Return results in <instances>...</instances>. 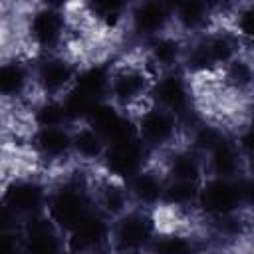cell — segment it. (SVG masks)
I'll list each match as a JSON object with an SVG mask.
<instances>
[{
    "label": "cell",
    "instance_id": "83f0119b",
    "mask_svg": "<svg viewBox=\"0 0 254 254\" xmlns=\"http://www.w3.org/2000/svg\"><path fill=\"white\" fill-rule=\"evenodd\" d=\"M113 64L115 62H109V60H93V62L81 64L73 87L93 97L95 101H105L109 95Z\"/></svg>",
    "mask_w": 254,
    "mask_h": 254
},
{
    "label": "cell",
    "instance_id": "d6986e66",
    "mask_svg": "<svg viewBox=\"0 0 254 254\" xmlns=\"http://www.w3.org/2000/svg\"><path fill=\"white\" fill-rule=\"evenodd\" d=\"M161 169L165 171L169 181H181V183H194L200 185L206 179V167H204V157L190 149L189 145L181 143L167 151L165 155L155 159Z\"/></svg>",
    "mask_w": 254,
    "mask_h": 254
},
{
    "label": "cell",
    "instance_id": "cb8c5ba5",
    "mask_svg": "<svg viewBox=\"0 0 254 254\" xmlns=\"http://www.w3.org/2000/svg\"><path fill=\"white\" fill-rule=\"evenodd\" d=\"M200 42L218 71L238 56L246 54V46L242 44V40L224 22L214 24L206 34H202Z\"/></svg>",
    "mask_w": 254,
    "mask_h": 254
},
{
    "label": "cell",
    "instance_id": "9a60e30c",
    "mask_svg": "<svg viewBox=\"0 0 254 254\" xmlns=\"http://www.w3.org/2000/svg\"><path fill=\"white\" fill-rule=\"evenodd\" d=\"M214 24H218L216 2H206V0L173 2V30L181 34L185 40L200 38Z\"/></svg>",
    "mask_w": 254,
    "mask_h": 254
},
{
    "label": "cell",
    "instance_id": "ab89813d",
    "mask_svg": "<svg viewBox=\"0 0 254 254\" xmlns=\"http://www.w3.org/2000/svg\"><path fill=\"white\" fill-rule=\"evenodd\" d=\"M250 238H252V244H254V230H252V234H250Z\"/></svg>",
    "mask_w": 254,
    "mask_h": 254
},
{
    "label": "cell",
    "instance_id": "e0dca14e",
    "mask_svg": "<svg viewBox=\"0 0 254 254\" xmlns=\"http://www.w3.org/2000/svg\"><path fill=\"white\" fill-rule=\"evenodd\" d=\"M185 50L187 40L175 30H171L141 44V58L155 71V75H159L163 71L179 69L185 58Z\"/></svg>",
    "mask_w": 254,
    "mask_h": 254
},
{
    "label": "cell",
    "instance_id": "4316f807",
    "mask_svg": "<svg viewBox=\"0 0 254 254\" xmlns=\"http://www.w3.org/2000/svg\"><path fill=\"white\" fill-rule=\"evenodd\" d=\"M105 151H107V141L89 123L71 127V153H73V163L77 167L99 169Z\"/></svg>",
    "mask_w": 254,
    "mask_h": 254
},
{
    "label": "cell",
    "instance_id": "60d3db41",
    "mask_svg": "<svg viewBox=\"0 0 254 254\" xmlns=\"http://www.w3.org/2000/svg\"><path fill=\"white\" fill-rule=\"evenodd\" d=\"M218 254H228V252H218Z\"/></svg>",
    "mask_w": 254,
    "mask_h": 254
},
{
    "label": "cell",
    "instance_id": "9c48e42d",
    "mask_svg": "<svg viewBox=\"0 0 254 254\" xmlns=\"http://www.w3.org/2000/svg\"><path fill=\"white\" fill-rule=\"evenodd\" d=\"M32 58L24 52H4L0 64V95L6 107L30 105L36 99Z\"/></svg>",
    "mask_w": 254,
    "mask_h": 254
},
{
    "label": "cell",
    "instance_id": "ac0fdd59",
    "mask_svg": "<svg viewBox=\"0 0 254 254\" xmlns=\"http://www.w3.org/2000/svg\"><path fill=\"white\" fill-rule=\"evenodd\" d=\"M87 123L107 141V145L137 137L135 115L129 113V111L119 109L117 105H113L107 99L99 101L95 105V109L91 111Z\"/></svg>",
    "mask_w": 254,
    "mask_h": 254
},
{
    "label": "cell",
    "instance_id": "e575fe53",
    "mask_svg": "<svg viewBox=\"0 0 254 254\" xmlns=\"http://www.w3.org/2000/svg\"><path fill=\"white\" fill-rule=\"evenodd\" d=\"M0 254H22V238L18 230H0Z\"/></svg>",
    "mask_w": 254,
    "mask_h": 254
},
{
    "label": "cell",
    "instance_id": "5b68a950",
    "mask_svg": "<svg viewBox=\"0 0 254 254\" xmlns=\"http://www.w3.org/2000/svg\"><path fill=\"white\" fill-rule=\"evenodd\" d=\"M151 103L175 113L181 119L183 131H187L200 119L196 111L194 79H190L181 67L163 71L155 77L151 87Z\"/></svg>",
    "mask_w": 254,
    "mask_h": 254
},
{
    "label": "cell",
    "instance_id": "74e56055",
    "mask_svg": "<svg viewBox=\"0 0 254 254\" xmlns=\"http://www.w3.org/2000/svg\"><path fill=\"white\" fill-rule=\"evenodd\" d=\"M109 254H137V252H123V250H111Z\"/></svg>",
    "mask_w": 254,
    "mask_h": 254
},
{
    "label": "cell",
    "instance_id": "f546056e",
    "mask_svg": "<svg viewBox=\"0 0 254 254\" xmlns=\"http://www.w3.org/2000/svg\"><path fill=\"white\" fill-rule=\"evenodd\" d=\"M30 127H69L62 97H36L28 105Z\"/></svg>",
    "mask_w": 254,
    "mask_h": 254
},
{
    "label": "cell",
    "instance_id": "484cf974",
    "mask_svg": "<svg viewBox=\"0 0 254 254\" xmlns=\"http://www.w3.org/2000/svg\"><path fill=\"white\" fill-rule=\"evenodd\" d=\"M216 79L224 93L250 101L254 97V60L248 54L238 56L218 71Z\"/></svg>",
    "mask_w": 254,
    "mask_h": 254
},
{
    "label": "cell",
    "instance_id": "5bb4252c",
    "mask_svg": "<svg viewBox=\"0 0 254 254\" xmlns=\"http://www.w3.org/2000/svg\"><path fill=\"white\" fill-rule=\"evenodd\" d=\"M28 149L48 167H65L73 163L71 127H30Z\"/></svg>",
    "mask_w": 254,
    "mask_h": 254
},
{
    "label": "cell",
    "instance_id": "8992f818",
    "mask_svg": "<svg viewBox=\"0 0 254 254\" xmlns=\"http://www.w3.org/2000/svg\"><path fill=\"white\" fill-rule=\"evenodd\" d=\"M133 115L137 139L155 155V159L183 143L185 131L175 113L149 101Z\"/></svg>",
    "mask_w": 254,
    "mask_h": 254
},
{
    "label": "cell",
    "instance_id": "7402d4cb",
    "mask_svg": "<svg viewBox=\"0 0 254 254\" xmlns=\"http://www.w3.org/2000/svg\"><path fill=\"white\" fill-rule=\"evenodd\" d=\"M129 6L131 2H119V0H95V2L77 4L87 24L95 30H101L103 34L127 32Z\"/></svg>",
    "mask_w": 254,
    "mask_h": 254
},
{
    "label": "cell",
    "instance_id": "d590c367",
    "mask_svg": "<svg viewBox=\"0 0 254 254\" xmlns=\"http://www.w3.org/2000/svg\"><path fill=\"white\" fill-rule=\"evenodd\" d=\"M244 123L248 125V127H252L254 129V97L248 101V105H246V117H244Z\"/></svg>",
    "mask_w": 254,
    "mask_h": 254
},
{
    "label": "cell",
    "instance_id": "603a6c76",
    "mask_svg": "<svg viewBox=\"0 0 254 254\" xmlns=\"http://www.w3.org/2000/svg\"><path fill=\"white\" fill-rule=\"evenodd\" d=\"M204 167H206V177H218V179H240L246 173L244 159L240 155L232 131L204 155Z\"/></svg>",
    "mask_w": 254,
    "mask_h": 254
},
{
    "label": "cell",
    "instance_id": "277c9868",
    "mask_svg": "<svg viewBox=\"0 0 254 254\" xmlns=\"http://www.w3.org/2000/svg\"><path fill=\"white\" fill-rule=\"evenodd\" d=\"M52 181L34 173H14L4 177L0 206L12 212L20 222L44 214L48 206Z\"/></svg>",
    "mask_w": 254,
    "mask_h": 254
},
{
    "label": "cell",
    "instance_id": "6da1fadb",
    "mask_svg": "<svg viewBox=\"0 0 254 254\" xmlns=\"http://www.w3.org/2000/svg\"><path fill=\"white\" fill-rule=\"evenodd\" d=\"M22 42L32 50V56L67 52L71 34V8L69 4L40 2L26 4L20 12Z\"/></svg>",
    "mask_w": 254,
    "mask_h": 254
},
{
    "label": "cell",
    "instance_id": "4dcf8cb0",
    "mask_svg": "<svg viewBox=\"0 0 254 254\" xmlns=\"http://www.w3.org/2000/svg\"><path fill=\"white\" fill-rule=\"evenodd\" d=\"M224 24L242 40L248 48L254 44V2H236L232 4Z\"/></svg>",
    "mask_w": 254,
    "mask_h": 254
},
{
    "label": "cell",
    "instance_id": "30bf717a",
    "mask_svg": "<svg viewBox=\"0 0 254 254\" xmlns=\"http://www.w3.org/2000/svg\"><path fill=\"white\" fill-rule=\"evenodd\" d=\"M242 196L238 179H218L206 177L198 189L196 214L204 220H218L236 212H242Z\"/></svg>",
    "mask_w": 254,
    "mask_h": 254
},
{
    "label": "cell",
    "instance_id": "7a4b0ae2",
    "mask_svg": "<svg viewBox=\"0 0 254 254\" xmlns=\"http://www.w3.org/2000/svg\"><path fill=\"white\" fill-rule=\"evenodd\" d=\"M91 173L93 169L77 167L75 171H65L58 181H52L46 214L64 234H67L95 206L91 194Z\"/></svg>",
    "mask_w": 254,
    "mask_h": 254
},
{
    "label": "cell",
    "instance_id": "d4e9b609",
    "mask_svg": "<svg viewBox=\"0 0 254 254\" xmlns=\"http://www.w3.org/2000/svg\"><path fill=\"white\" fill-rule=\"evenodd\" d=\"M147 254H206V238L181 226H161Z\"/></svg>",
    "mask_w": 254,
    "mask_h": 254
},
{
    "label": "cell",
    "instance_id": "4fadbf2b",
    "mask_svg": "<svg viewBox=\"0 0 254 254\" xmlns=\"http://www.w3.org/2000/svg\"><path fill=\"white\" fill-rule=\"evenodd\" d=\"M65 248L73 254H109L111 252V218L93 206L67 234Z\"/></svg>",
    "mask_w": 254,
    "mask_h": 254
},
{
    "label": "cell",
    "instance_id": "52a82bcc",
    "mask_svg": "<svg viewBox=\"0 0 254 254\" xmlns=\"http://www.w3.org/2000/svg\"><path fill=\"white\" fill-rule=\"evenodd\" d=\"M79 62L69 52L42 54L32 58L36 97H64L75 83Z\"/></svg>",
    "mask_w": 254,
    "mask_h": 254
},
{
    "label": "cell",
    "instance_id": "8fae6325",
    "mask_svg": "<svg viewBox=\"0 0 254 254\" xmlns=\"http://www.w3.org/2000/svg\"><path fill=\"white\" fill-rule=\"evenodd\" d=\"M173 30V2L141 0L131 2L127 18V36L145 44L165 32Z\"/></svg>",
    "mask_w": 254,
    "mask_h": 254
},
{
    "label": "cell",
    "instance_id": "f1b7e54d",
    "mask_svg": "<svg viewBox=\"0 0 254 254\" xmlns=\"http://www.w3.org/2000/svg\"><path fill=\"white\" fill-rule=\"evenodd\" d=\"M198 189L200 185H194V183H181V181L167 179L163 204L159 210H167L173 214H196Z\"/></svg>",
    "mask_w": 254,
    "mask_h": 254
},
{
    "label": "cell",
    "instance_id": "ffe728a7",
    "mask_svg": "<svg viewBox=\"0 0 254 254\" xmlns=\"http://www.w3.org/2000/svg\"><path fill=\"white\" fill-rule=\"evenodd\" d=\"M125 185H127L133 206L159 212V208L163 204L165 187H167V175L157 161L151 163L149 167H145L135 177H131Z\"/></svg>",
    "mask_w": 254,
    "mask_h": 254
},
{
    "label": "cell",
    "instance_id": "f35d334b",
    "mask_svg": "<svg viewBox=\"0 0 254 254\" xmlns=\"http://www.w3.org/2000/svg\"><path fill=\"white\" fill-rule=\"evenodd\" d=\"M56 254H73V252H71L69 248H62V250H60V252H56Z\"/></svg>",
    "mask_w": 254,
    "mask_h": 254
},
{
    "label": "cell",
    "instance_id": "2e32d148",
    "mask_svg": "<svg viewBox=\"0 0 254 254\" xmlns=\"http://www.w3.org/2000/svg\"><path fill=\"white\" fill-rule=\"evenodd\" d=\"M22 254H56L65 248V234L44 212L20 224Z\"/></svg>",
    "mask_w": 254,
    "mask_h": 254
},
{
    "label": "cell",
    "instance_id": "8d00e7d4",
    "mask_svg": "<svg viewBox=\"0 0 254 254\" xmlns=\"http://www.w3.org/2000/svg\"><path fill=\"white\" fill-rule=\"evenodd\" d=\"M246 54H248V56H250V58H252V60H254V44H252V46H248V48H246Z\"/></svg>",
    "mask_w": 254,
    "mask_h": 254
},
{
    "label": "cell",
    "instance_id": "1f68e13d",
    "mask_svg": "<svg viewBox=\"0 0 254 254\" xmlns=\"http://www.w3.org/2000/svg\"><path fill=\"white\" fill-rule=\"evenodd\" d=\"M62 103H64V111H65V117H67L69 127H75V125L87 123L91 111L95 109V105H97L99 101H95L93 97L85 95V93L79 91L77 87H71V89L62 97Z\"/></svg>",
    "mask_w": 254,
    "mask_h": 254
},
{
    "label": "cell",
    "instance_id": "3957f363",
    "mask_svg": "<svg viewBox=\"0 0 254 254\" xmlns=\"http://www.w3.org/2000/svg\"><path fill=\"white\" fill-rule=\"evenodd\" d=\"M155 77V71L143 62L141 56L137 60H117L111 71L107 101H111L123 111L135 113L151 101V87Z\"/></svg>",
    "mask_w": 254,
    "mask_h": 254
},
{
    "label": "cell",
    "instance_id": "836d02e7",
    "mask_svg": "<svg viewBox=\"0 0 254 254\" xmlns=\"http://www.w3.org/2000/svg\"><path fill=\"white\" fill-rule=\"evenodd\" d=\"M238 185H240V196H242L244 210L254 214V173H244L238 179Z\"/></svg>",
    "mask_w": 254,
    "mask_h": 254
},
{
    "label": "cell",
    "instance_id": "7c38bea8",
    "mask_svg": "<svg viewBox=\"0 0 254 254\" xmlns=\"http://www.w3.org/2000/svg\"><path fill=\"white\" fill-rule=\"evenodd\" d=\"M151 163H155V155L137 137H131V139L107 145L99 171L111 179L127 183L131 177L141 173Z\"/></svg>",
    "mask_w": 254,
    "mask_h": 254
},
{
    "label": "cell",
    "instance_id": "44dd1931",
    "mask_svg": "<svg viewBox=\"0 0 254 254\" xmlns=\"http://www.w3.org/2000/svg\"><path fill=\"white\" fill-rule=\"evenodd\" d=\"M91 194L93 204L111 220H115L133 206L127 185L123 181L107 177L99 169H93L91 173Z\"/></svg>",
    "mask_w": 254,
    "mask_h": 254
},
{
    "label": "cell",
    "instance_id": "d6a6232c",
    "mask_svg": "<svg viewBox=\"0 0 254 254\" xmlns=\"http://www.w3.org/2000/svg\"><path fill=\"white\" fill-rule=\"evenodd\" d=\"M232 135H234V141L244 159L246 173H254V129L248 127L246 123H242L240 129L232 131Z\"/></svg>",
    "mask_w": 254,
    "mask_h": 254
},
{
    "label": "cell",
    "instance_id": "ba28073f",
    "mask_svg": "<svg viewBox=\"0 0 254 254\" xmlns=\"http://www.w3.org/2000/svg\"><path fill=\"white\" fill-rule=\"evenodd\" d=\"M159 230L161 224L157 212L131 206L127 212L111 220V250L147 254Z\"/></svg>",
    "mask_w": 254,
    "mask_h": 254
}]
</instances>
